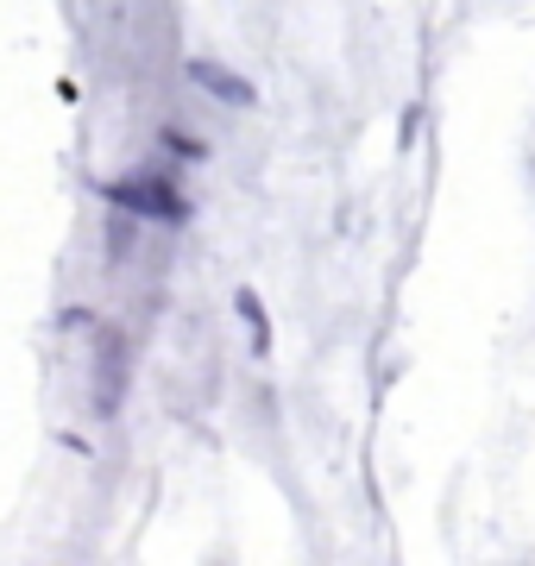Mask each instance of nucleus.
<instances>
[{"instance_id":"f257e3e1","label":"nucleus","mask_w":535,"mask_h":566,"mask_svg":"<svg viewBox=\"0 0 535 566\" xmlns=\"http://www.w3.org/2000/svg\"><path fill=\"white\" fill-rule=\"evenodd\" d=\"M107 202H120V208H133V214H145V221H165V227H183L189 221V202L170 189L165 177H151V170L114 182V189H107Z\"/></svg>"},{"instance_id":"f03ea898","label":"nucleus","mask_w":535,"mask_h":566,"mask_svg":"<svg viewBox=\"0 0 535 566\" xmlns=\"http://www.w3.org/2000/svg\"><path fill=\"white\" fill-rule=\"evenodd\" d=\"M189 82H196V88H214L221 102H252V88L240 76H227L221 63H189Z\"/></svg>"}]
</instances>
